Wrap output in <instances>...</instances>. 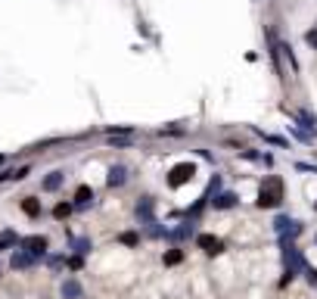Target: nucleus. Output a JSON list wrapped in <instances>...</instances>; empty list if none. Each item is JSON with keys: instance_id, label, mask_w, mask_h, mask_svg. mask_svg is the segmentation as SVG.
I'll return each instance as SVG.
<instances>
[{"instance_id": "f257e3e1", "label": "nucleus", "mask_w": 317, "mask_h": 299, "mask_svg": "<svg viewBox=\"0 0 317 299\" xmlns=\"http://www.w3.org/2000/svg\"><path fill=\"white\" fill-rule=\"evenodd\" d=\"M283 203V181L277 175H268L261 181V190H258V206L261 209H277Z\"/></svg>"}, {"instance_id": "f03ea898", "label": "nucleus", "mask_w": 317, "mask_h": 299, "mask_svg": "<svg viewBox=\"0 0 317 299\" xmlns=\"http://www.w3.org/2000/svg\"><path fill=\"white\" fill-rule=\"evenodd\" d=\"M193 175H196V165L193 162H180V165H174L171 172H168V187H183L186 181H193Z\"/></svg>"}, {"instance_id": "7ed1b4c3", "label": "nucleus", "mask_w": 317, "mask_h": 299, "mask_svg": "<svg viewBox=\"0 0 317 299\" xmlns=\"http://www.w3.org/2000/svg\"><path fill=\"white\" fill-rule=\"evenodd\" d=\"M47 246H50V240H47L44 234H34V237L22 240V250H28V253L37 256V259H44V256H47Z\"/></svg>"}, {"instance_id": "20e7f679", "label": "nucleus", "mask_w": 317, "mask_h": 299, "mask_svg": "<svg viewBox=\"0 0 317 299\" xmlns=\"http://www.w3.org/2000/svg\"><path fill=\"white\" fill-rule=\"evenodd\" d=\"M196 243H199V250H205L209 256L224 253V240H221V237H215V234H199V237H196Z\"/></svg>"}, {"instance_id": "39448f33", "label": "nucleus", "mask_w": 317, "mask_h": 299, "mask_svg": "<svg viewBox=\"0 0 317 299\" xmlns=\"http://www.w3.org/2000/svg\"><path fill=\"white\" fill-rule=\"evenodd\" d=\"M153 209H156V203H153V196H140V203H137V218H140L143 224H149V221H156V218H153Z\"/></svg>"}, {"instance_id": "423d86ee", "label": "nucleus", "mask_w": 317, "mask_h": 299, "mask_svg": "<svg viewBox=\"0 0 317 299\" xmlns=\"http://www.w3.org/2000/svg\"><path fill=\"white\" fill-rule=\"evenodd\" d=\"M236 203H239V196H236L233 190H221V193L212 200V206H215V209H233Z\"/></svg>"}, {"instance_id": "0eeeda50", "label": "nucleus", "mask_w": 317, "mask_h": 299, "mask_svg": "<svg viewBox=\"0 0 317 299\" xmlns=\"http://www.w3.org/2000/svg\"><path fill=\"white\" fill-rule=\"evenodd\" d=\"M59 293H62V299H81V284H78V280H75V277H66L62 280V287H59Z\"/></svg>"}, {"instance_id": "6e6552de", "label": "nucleus", "mask_w": 317, "mask_h": 299, "mask_svg": "<svg viewBox=\"0 0 317 299\" xmlns=\"http://www.w3.org/2000/svg\"><path fill=\"white\" fill-rule=\"evenodd\" d=\"M34 262H37V256H31L28 250H16V253H13V262H10V265H13V268H31Z\"/></svg>"}, {"instance_id": "1a4fd4ad", "label": "nucleus", "mask_w": 317, "mask_h": 299, "mask_svg": "<svg viewBox=\"0 0 317 299\" xmlns=\"http://www.w3.org/2000/svg\"><path fill=\"white\" fill-rule=\"evenodd\" d=\"M124 181H128V168H124V165H112V168H109L106 184H109V187H121Z\"/></svg>"}, {"instance_id": "9d476101", "label": "nucleus", "mask_w": 317, "mask_h": 299, "mask_svg": "<svg viewBox=\"0 0 317 299\" xmlns=\"http://www.w3.org/2000/svg\"><path fill=\"white\" fill-rule=\"evenodd\" d=\"M62 181H66V172H50L41 187H44L47 193H53V190H59V187H62Z\"/></svg>"}, {"instance_id": "9b49d317", "label": "nucleus", "mask_w": 317, "mask_h": 299, "mask_svg": "<svg viewBox=\"0 0 317 299\" xmlns=\"http://www.w3.org/2000/svg\"><path fill=\"white\" fill-rule=\"evenodd\" d=\"M93 203V190L87 184H81L78 190H75V206H78V209H84V206H90Z\"/></svg>"}, {"instance_id": "f8f14e48", "label": "nucleus", "mask_w": 317, "mask_h": 299, "mask_svg": "<svg viewBox=\"0 0 317 299\" xmlns=\"http://www.w3.org/2000/svg\"><path fill=\"white\" fill-rule=\"evenodd\" d=\"M298 122H302V128L308 131V134H317V119L311 116V112L308 109H298V116H295Z\"/></svg>"}, {"instance_id": "ddd939ff", "label": "nucleus", "mask_w": 317, "mask_h": 299, "mask_svg": "<svg viewBox=\"0 0 317 299\" xmlns=\"http://www.w3.org/2000/svg\"><path fill=\"white\" fill-rule=\"evenodd\" d=\"M22 212L31 215V218H37V215H41V203H37L34 196H25V200H22Z\"/></svg>"}, {"instance_id": "4468645a", "label": "nucleus", "mask_w": 317, "mask_h": 299, "mask_svg": "<svg viewBox=\"0 0 317 299\" xmlns=\"http://www.w3.org/2000/svg\"><path fill=\"white\" fill-rule=\"evenodd\" d=\"M72 250H75V253H78V256H87V253L93 250V243H90L87 237H78V240H75V243H72Z\"/></svg>"}, {"instance_id": "2eb2a0df", "label": "nucleus", "mask_w": 317, "mask_h": 299, "mask_svg": "<svg viewBox=\"0 0 317 299\" xmlns=\"http://www.w3.org/2000/svg\"><path fill=\"white\" fill-rule=\"evenodd\" d=\"M180 259H183V253H180V250H168L162 262H165V265H177V262H180Z\"/></svg>"}, {"instance_id": "dca6fc26", "label": "nucleus", "mask_w": 317, "mask_h": 299, "mask_svg": "<svg viewBox=\"0 0 317 299\" xmlns=\"http://www.w3.org/2000/svg\"><path fill=\"white\" fill-rule=\"evenodd\" d=\"M53 215L59 218V221H62V218H69V215H72V206H69V203H59V206L53 209Z\"/></svg>"}, {"instance_id": "f3484780", "label": "nucleus", "mask_w": 317, "mask_h": 299, "mask_svg": "<svg viewBox=\"0 0 317 299\" xmlns=\"http://www.w3.org/2000/svg\"><path fill=\"white\" fill-rule=\"evenodd\" d=\"M118 240H121V243H124V246H137V243H140V237H137V234H134V231H124V234H121V237H118Z\"/></svg>"}, {"instance_id": "a211bd4d", "label": "nucleus", "mask_w": 317, "mask_h": 299, "mask_svg": "<svg viewBox=\"0 0 317 299\" xmlns=\"http://www.w3.org/2000/svg\"><path fill=\"white\" fill-rule=\"evenodd\" d=\"M295 168L298 172H314L317 175V165H308V162H295Z\"/></svg>"}, {"instance_id": "6ab92c4d", "label": "nucleus", "mask_w": 317, "mask_h": 299, "mask_svg": "<svg viewBox=\"0 0 317 299\" xmlns=\"http://www.w3.org/2000/svg\"><path fill=\"white\" fill-rule=\"evenodd\" d=\"M305 277H308V284H311V287H317V268H308Z\"/></svg>"}, {"instance_id": "aec40b11", "label": "nucleus", "mask_w": 317, "mask_h": 299, "mask_svg": "<svg viewBox=\"0 0 317 299\" xmlns=\"http://www.w3.org/2000/svg\"><path fill=\"white\" fill-rule=\"evenodd\" d=\"M308 44H311V47H317V31H308Z\"/></svg>"}, {"instance_id": "412c9836", "label": "nucleus", "mask_w": 317, "mask_h": 299, "mask_svg": "<svg viewBox=\"0 0 317 299\" xmlns=\"http://www.w3.org/2000/svg\"><path fill=\"white\" fill-rule=\"evenodd\" d=\"M0 250H7V240L4 237H0Z\"/></svg>"}, {"instance_id": "4be33fe9", "label": "nucleus", "mask_w": 317, "mask_h": 299, "mask_svg": "<svg viewBox=\"0 0 317 299\" xmlns=\"http://www.w3.org/2000/svg\"><path fill=\"white\" fill-rule=\"evenodd\" d=\"M0 162H4V156H0Z\"/></svg>"}, {"instance_id": "5701e85b", "label": "nucleus", "mask_w": 317, "mask_h": 299, "mask_svg": "<svg viewBox=\"0 0 317 299\" xmlns=\"http://www.w3.org/2000/svg\"><path fill=\"white\" fill-rule=\"evenodd\" d=\"M314 209H317V203H314Z\"/></svg>"}]
</instances>
